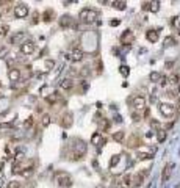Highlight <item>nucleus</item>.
Segmentation results:
<instances>
[{
	"mask_svg": "<svg viewBox=\"0 0 180 188\" xmlns=\"http://www.w3.org/2000/svg\"><path fill=\"white\" fill-rule=\"evenodd\" d=\"M80 19L83 22H86V24H91V22H94L97 19V13L94 9H91V8H85V9L80 11Z\"/></svg>",
	"mask_w": 180,
	"mask_h": 188,
	"instance_id": "nucleus-1",
	"label": "nucleus"
},
{
	"mask_svg": "<svg viewBox=\"0 0 180 188\" xmlns=\"http://www.w3.org/2000/svg\"><path fill=\"white\" fill-rule=\"evenodd\" d=\"M55 179H56V184L61 188H67L72 185V179H71V176L67 173H58L55 176Z\"/></svg>",
	"mask_w": 180,
	"mask_h": 188,
	"instance_id": "nucleus-2",
	"label": "nucleus"
},
{
	"mask_svg": "<svg viewBox=\"0 0 180 188\" xmlns=\"http://www.w3.org/2000/svg\"><path fill=\"white\" fill-rule=\"evenodd\" d=\"M86 152V144H85V141H77V146H75V149H74V152L71 154V158L72 160H78V158H82L83 157V154Z\"/></svg>",
	"mask_w": 180,
	"mask_h": 188,
	"instance_id": "nucleus-3",
	"label": "nucleus"
},
{
	"mask_svg": "<svg viewBox=\"0 0 180 188\" xmlns=\"http://www.w3.org/2000/svg\"><path fill=\"white\" fill-rule=\"evenodd\" d=\"M14 16H16L17 19L27 17V16H28V8H27V5H24V3L16 5V6H14Z\"/></svg>",
	"mask_w": 180,
	"mask_h": 188,
	"instance_id": "nucleus-4",
	"label": "nucleus"
},
{
	"mask_svg": "<svg viewBox=\"0 0 180 188\" xmlns=\"http://www.w3.org/2000/svg\"><path fill=\"white\" fill-rule=\"evenodd\" d=\"M34 42L33 41H25V42H22L20 44V52L24 53V55H31L33 52H34Z\"/></svg>",
	"mask_w": 180,
	"mask_h": 188,
	"instance_id": "nucleus-5",
	"label": "nucleus"
},
{
	"mask_svg": "<svg viewBox=\"0 0 180 188\" xmlns=\"http://www.w3.org/2000/svg\"><path fill=\"white\" fill-rule=\"evenodd\" d=\"M133 39H135V35H133V31H132V30H125V31L121 35V42H122V44H125V46L132 44V42H133Z\"/></svg>",
	"mask_w": 180,
	"mask_h": 188,
	"instance_id": "nucleus-6",
	"label": "nucleus"
},
{
	"mask_svg": "<svg viewBox=\"0 0 180 188\" xmlns=\"http://www.w3.org/2000/svg\"><path fill=\"white\" fill-rule=\"evenodd\" d=\"M143 9H144V11L149 9V11H152V13H158V9H160V2H157V0H154V2H144V3H143Z\"/></svg>",
	"mask_w": 180,
	"mask_h": 188,
	"instance_id": "nucleus-7",
	"label": "nucleus"
},
{
	"mask_svg": "<svg viewBox=\"0 0 180 188\" xmlns=\"http://www.w3.org/2000/svg\"><path fill=\"white\" fill-rule=\"evenodd\" d=\"M160 111H161L163 116L169 118V116L174 115V105H171V104H161L160 105Z\"/></svg>",
	"mask_w": 180,
	"mask_h": 188,
	"instance_id": "nucleus-8",
	"label": "nucleus"
},
{
	"mask_svg": "<svg viewBox=\"0 0 180 188\" xmlns=\"http://www.w3.org/2000/svg\"><path fill=\"white\" fill-rule=\"evenodd\" d=\"M67 58H69L71 61H82V58H83V52H82V50H78V49H75V50L69 52Z\"/></svg>",
	"mask_w": 180,
	"mask_h": 188,
	"instance_id": "nucleus-9",
	"label": "nucleus"
},
{
	"mask_svg": "<svg viewBox=\"0 0 180 188\" xmlns=\"http://www.w3.org/2000/svg\"><path fill=\"white\" fill-rule=\"evenodd\" d=\"M133 107H135L136 110H143V108L146 107V99H144L143 96H136V97L133 99Z\"/></svg>",
	"mask_w": 180,
	"mask_h": 188,
	"instance_id": "nucleus-10",
	"label": "nucleus"
},
{
	"mask_svg": "<svg viewBox=\"0 0 180 188\" xmlns=\"http://www.w3.org/2000/svg\"><path fill=\"white\" fill-rule=\"evenodd\" d=\"M172 168H174V165L172 163H168L166 166H165V169H163V182H168L169 180V177H171V174H172Z\"/></svg>",
	"mask_w": 180,
	"mask_h": 188,
	"instance_id": "nucleus-11",
	"label": "nucleus"
},
{
	"mask_svg": "<svg viewBox=\"0 0 180 188\" xmlns=\"http://www.w3.org/2000/svg\"><path fill=\"white\" fill-rule=\"evenodd\" d=\"M8 77H9L11 82H19V78H20V71L16 69V67H11L9 72H8Z\"/></svg>",
	"mask_w": 180,
	"mask_h": 188,
	"instance_id": "nucleus-12",
	"label": "nucleus"
},
{
	"mask_svg": "<svg viewBox=\"0 0 180 188\" xmlns=\"http://www.w3.org/2000/svg\"><path fill=\"white\" fill-rule=\"evenodd\" d=\"M158 35H160V31H157V30H149V31L146 33V38H147L151 42H157V41H158Z\"/></svg>",
	"mask_w": 180,
	"mask_h": 188,
	"instance_id": "nucleus-13",
	"label": "nucleus"
},
{
	"mask_svg": "<svg viewBox=\"0 0 180 188\" xmlns=\"http://www.w3.org/2000/svg\"><path fill=\"white\" fill-rule=\"evenodd\" d=\"M71 124H72V115H71V113H66V115L63 116L61 126H63V127H69Z\"/></svg>",
	"mask_w": 180,
	"mask_h": 188,
	"instance_id": "nucleus-14",
	"label": "nucleus"
},
{
	"mask_svg": "<svg viewBox=\"0 0 180 188\" xmlns=\"http://www.w3.org/2000/svg\"><path fill=\"white\" fill-rule=\"evenodd\" d=\"M72 85H74V83H72V80H71V78H63V80H61V83H60V86H61L63 89H71V88H72Z\"/></svg>",
	"mask_w": 180,
	"mask_h": 188,
	"instance_id": "nucleus-15",
	"label": "nucleus"
},
{
	"mask_svg": "<svg viewBox=\"0 0 180 188\" xmlns=\"http://www.w3.org/2000/svg\"><path fill=\"white\" fill-rule=\"evenodd\" d=\"M91 143H93V144H103V140H102L100 133H94L93 138H91Z\"/></svg>",
	"mask_w": 180,
	"mask_h": 188,
	"instance_id": "nucleus-16",
	"label": "nucleus"
},
{
	"mask_svg": "<svg viewBox=\"0 0 180 188\" xmlns=\"http://www.w3.org/2000/svg\"><path fill=\"white\" fill-rule=\"evenodd\" d=\"M24 36H25V33H24V31H19V33H16V35L11 38V42H13V44H17V42L24 38Z\"/></svg>",
	"mask_w": 180,
	"mask_h": 188,
	"instance_id": "nucleus-17",
	"label": "nucleus"
},
{
	"mask_svg": "<svg viewBox=\"0 0 180 188\" xmlns=\"http://www.w3.org/2000/svg\"><path fill=\"white\" fill-rule=\"evenodd\" d=\"M140 138L138 137H132L130 138V141H129V148H136V146H140Z\"/></svg>",
	"mask_w": 180,
	"mask_h": 188,
	"instance_id": "nucleus-18",
	"label": "nucleus"
},
{
	"mask_svg": "<svg viewBox=\"0 0 180 188\" xmlns=\"http://www.w3.org/2000/svg\"><path fill=\"white\" fill-rule=\"evenodd\" d=\"M111 5H113V6H114L116 9H124L127 3H125V2H119V0H118V2H113Z\"/></svg>",
	"mask_w": 180,
	"mask_h": 188,
	"instance_id": "nucleus-19",
	"label": "nucleus"
},
{
	"mask_svg": "<svg viewBox=\"0 0 180 188\" xmlns=\"http://www.w3.org/2000/svg\"><path fill=\"white\" fill-rule=\"evenodd\" d=\"M157 138H158V141H160V143H163V141L166 140V132H165V130H158Z\"/></svg>",
	"mask_w": 180,
	"mask_h": 188,
	"instance_id": "nucleus-20",
	"label": "nucleus"
},
{
	"mask_svg": "<svg viewBox=\"0 0 180 188\" xmlns=\"http://www.w3.org/2000/svg\"><path fill=\"white\" fill-rule=\"evenodd\" d=\"M69 22H71V17H69V16H63V17H61V20H60L61 27H66Z\"/></svg>",
	"mask_w": 180,
	"mask_h": 188,
	"instance_id": "nucleus-21",
	"label": "nucleus"
},
{
	"mask_svg": "<svg viewBox=\"0 0 180 188\" xmlns=\"http://www.w3.org/2000/svg\"><path fill=\"white\" fill-rule=\"evenodd\" d=\"M52 16H53V13L49 9V11H45V13H44V16H42V17H44V20H45V22H49V20H52Z\"/></svg>",
	"mask_w": 180,
	"mask_h": 188,
	"instance_id": "nucleus-22",
	"label": "nucleus"
},
{
	"mask_svg": "<svg viewBox=\"0 0 180 188\" xmlns=\"http://www.w3.org/2000/svg\"><path fill=\"white\" fill-rule=\"evenodd\" d=\"M174 42H176V39H174V38H171V36H168V38L165 39V46H166V47L174 46Z\"/></svg>",
	"mask_w": 180,
	"mask_h": 188,
	"instance_id": "nucleus-23",
	"label": "nucleus"
},
{
	"mask_svg": "<svg viewBox=\"0 0 180 188\" xmlns=\"http://www.w3.org/2000/svg\"><path fill=\"white\" fill-rule=\"evenodd\" d=\"M119 71H121V74H122L124 77H127V75L130 74V69H129V66H121V69H119Z\"/></svg>",
	"mask_w": 180,
	"mask_h": 188,
	"instance_id": "nucleus-24",
	"label": "nucleus"
},
{
	"mask_svg": "<svg viewBox=\"0 0 180 188\" xmlns=\"http://www.w3.org/2000/svg\"><path fill=\"white\" fill-rule=\"evenodd\" d=\"M113 138H114V141H118V143L122 141V140H124V132H118V133H114Z\"/></svg>",
	"mask_w": 180,
	"mask_h": 188,
	"instance_id": "nucleus-25",
	"label": "nucleus"
},
{
	"mask_svg": "<svg viewBox=\"0 0 180 188\" xmlns=\"http://www.w3.org/2000/svg\"><path fill=\"white\" fill-rule=\"evenodd\" d=\"M144 174H146V173L143 171L141 174L136 176V179H135V184H136V185H141V184H143V177H144Z\"/></svg>",
	"mask_w": 180,
	"mask_h": 188,
	"instance_id": "nucleus-26",
	"label": "nucleus"
},
{
	"mask_svg": "<svg viewBox=\"0 0 180 188\" xmlns=\"http://www.w3.org/2000/svg\"><path fill=\"white\" fill-rule=\"evenodd\" d=\"M171 24H172V27H176L177 30H180V16H179V17H174Z\"/></svg>",
	"mask_w": 180,
	"mask_h": 188,
	"instance_id": "nucleus-27",
	"label": "nucleus"
},
{
	"mask_svg": "<svg viewBox=\"0 0 180 188\" xmlns=\"http://www.w3.org/2000/svg\"><path fill=\"white\" fill-rule=\"evenodd\" d=\"M56 99H58V94H56V93H53L52 96H47V102H49V104H53Z\"/></svg>",
	"mask_w": 180,
	"mask_h": 188,
	"instance_id": "nucleus-28",
	"label": "nucleus"
},
{
	"mask_svg": "<svg viewBox=\"0 0 180 188\" xmlns=\"http://www.w3.org/2000/svg\"><path fill=\"white\" fill-rule=\"evenodd\" d=\"M49 124H50V116H49V115H44V116H42V126L47 127Z\"/></svg>",
	"mask_w": 180,
	"mask_h": 188,
	"instance_id": "nucleus-29",
	"label": "nucleus"
},
{
	"mask_svg": "<svg viewBox=\"0 0 180 188\" xmlns=\"http://www.w3.org/2000/svg\"><path fill=\"white\" fill-rule=\"evenodd\" d=\"M8 30H9V27H8L6 24H5V25H0V35H2V36H5V35L8 33Z\"/></svg>",
	"mask_w": 180,
	"mask_h": 188,
	"instance_id": "nucleus-30",
	"label": "nucleus"
},
{
	"mask_svg": "<svg viewBox=\"0 0 180 188\" xmlns=\"http://www.w3.org/2000/svg\"><path fill=\"white\" fill-rule=\"evenodd\" d=\"M122 182H124V184L121 185V188H127V187H129V185H130V176H125Z\"/></svg>",
	"mask_w": 180,
	"mask_h": 188,
	"instance_id": "nucleus-31",
	"label": "nucleus"
},
{
	"mask_svg": "<svg viewBox=\"0 0 180 188\" xmlns=\"http://www.w3.org/2000/svg\"><path fill=\"white\" fill-rule=\"evenodd\" d=\"M160 77H161V75H160L158 72H152V74H151V80H152V82H158Z\"/></svg>",
	"mask_w": 180,
	"mask_h": 188,
	"instance_id": "nucleus-32",
	"label": "nucleus"
},
{
	"mask_svg": "<svg viewBox=\"0 0 180 188\" xmlns=\"http://www.w3.org/2000/svg\"><path fill=\"white\" fill-rule=\"evenodd\" d=\"M168 80H169L171 83H177V82H179V77H177L176 74H171V75L168 77Z\"/></svg>",
	"mask_w": 180,
	"mask_h": 188,
	"instance_id": "nucleus-33",
	"label": "nucleus"
},
{
	"mask_svg": "<svg viewBox=\"0 0 180 188\" xmlns=\"http://www.w3.org/2000/svg\"><path fill=\"white\" fill-rule=\"evenodd\" d=\"M8 188H20V182L13 180V182H9V184H8Z\"/></svg>",
	"mask_w": 180,
	"mask_h": 188,
	"instance_id": "nucleus-34",
	"label": "nucleus"
},
{
	"mask_svg": "<svg viewBox=\"0 0 180 188\" xmlns=\"http://www.w3.org/2000/svg\"><path fill=\"white\" fill-rule=\"evenodd\" d=\"M53 64H55V63H53V61H50V60H49V61H45V71H50V69L53 67Z\"/></svg>",
	"mask_w": 180,
	"mask_h": 188,
	"instance_id": "nucleus-35",
	"label": "nucleus"
},
{
	"mask_svg": "<svg viewBox=\"0 0 180 188\" xmlns=\"http://www.w3.org/2000/svg\"><path fill=\"white\" fill-rule=\"evenodd\" d=\"M118 162H119V157H118V155H114V157L111 158V166H114Z\"/></svg>",
	"mask_w": 180,
	"mask_h": 188,
	"instance_id": "nucleus-36",
	"label": "nucleus"
},
{
	"mask_svg": "<svg viewBox=\"0 0 180 188\" xmlns=\"http://www.w3.org/2000/svg\"><path fill=\"white\" fill-rule=\"evenodd\" d=\"M166 83H168V78L161 75V77H160V85H166Z\"/></svg>",
	"mask_w": 180,
	"mask_h": 188,
	"instance_id": "nucleus-37",
	"label": "nucleus"
},
{
	"mask_svg": "<svg viewBox=\"0 0 180 188\" xmlns=\"http://www.w3.org/2000/svg\"><path fill=\"white\" fill-rule=\"evenodd\" d=\"M31 124H33V118H28V121L25 122V127H30Z\"/></svg>",
	"mask_w": 180,
	"mask_h": 188,
	"instance_id": "nucleus-38",
	"label": "nucleus"
},
{
	"mask_svg": "<svg viewBox=\"0 0 180 188\" xmlns=\"http://www.w3.org/2000/svg\"><path fill=\"white\" fill-rule=\"evenodd\" d=\"M5 53H6V49H2V50H0V58H3Z\"/></svg>",
	"mask_w": 180,
	"mask_h": 188,
	"instance_id": "nucleus-39",
	"label": "nucleus"
},
{
	"mask_svg": "<svg viewBox=\"0 0 180 188\" xmlns=\"http://www.w3.org/2000/svg\"><path fill=\"white\" fill-rule=\"evenodd\" d=\"M118 24H119V20H113V22H111V25H113V27H116Z\"/></svg>",
	"mask_w": 180,
	"mask_h": 188,
	"instance_id": "nucleus-40",
	"label": "nucleus"
},
{
	"mask_svg": "<svg viewBox=\"0 0 180 188\" xmlns=\"http://www.w3.org/2000/svg\"><path fill=\"white\" fill-rule=\"evenodd\" d=\"M2 166H3V163H2V162H0V169H2Z\"/></svg>",
	"mask_w": 180,
	"mask_h": 188,
	"instance_id": "nucleus-41",
	"label": "nucleus"
},
{
	"mask_svg": "<svg viewBox=\"0 0 180 188\" xmlns=\"http://www.w3.org/2000/svg\"><path fill=\"white\" fill-rule=\"evenodd\" d=\"M179 108H180V99H179Z\"/></svg>",
	"mask_w": 180,
	"mask_h": 188,
	"instance_id": "nucleus-42",
	"label": "nucleus"
},
{
	"mask_svg": "<svg viewBox=\"0 0 180 188\" xmlns=\"http://www.w3.org/2000/svg\"><path fill=\"white\" fill-rule=\"evenodd\" d=\"M179 93H180V85H179Z\"/></svg>",
	"mask_w": 180,
	"mask_h": 188,
	"instance_id": "nucleus-43",
	"label": "nucleus"
},
{
	"mask_svg": "<svg viewBox=\"0 0 180 188\" xmlns=\"http://www.w3.org/2000/svg\"><path fill=\"white\" fill-rule=\"evenodd\" d=\"M0 88H2V83H0Z\"/></svg>",
	"mask_w": 180,
	"mask_h": 188,
	"instance_id": "nucleus-44",
	"label": "nucleus"
}]
</instances>
